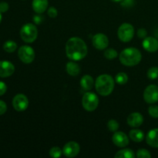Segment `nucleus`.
<instances>
[{
  "mask_svg": "<svg viewBox=\"0 0 158 158\" xmlns=\"http://www.w3.org/2000/svg\"><path fill=\"white\" fill-rule=\"evenodd\" d=\"M88 52L87 46L82 39L72 37L66 44V56L73 61H79L84 58Z\"/></svg>",
  "mask_w": 158,
  "mask_h": 158,
  "instance_id": "nucleus-1",
  "label": "nucleus"
},
{
  "mask_svg": "<svg viewBox=\"0 0 158 158\" xmlns=\"http://www.w3.org/2000/svg\"><path fill=\"white\" fill-rule=\"evenodd\" d=\"M114 85H115V82H114V78L108 74H103V75L99 76L95 82L96 90L100 95L103 97L109 96L113 92L114 89Z\"/></svg>",
  "mask_w": 158,
  "mask_h": 158,
  "instance_id": "nucleus-2",
  "label": "nucleus"
},
{
  "mask_svg": "<svg viewBox=\"0 0 158 158\" xmlns=\"http://www.w3.org/2000/svg\"><path fill=\"white\" fill-rule=\"evenodd\" d=\"M142 55L140 50L136 48L130 47L120 52V61L126 66H134L141 61Z\"/></svg>",
  "mask_w": 158,
  "mask_h": 158,
  "instance_id": "nucleus-3",
  "label": "nucleus"
},
{
  "mask_svg": "<svg viewBox=\"0 0 158 158\" xmlns=\"http://www.w3.org/2000/svg\"><path fill=\"white\" fill-rule=\"evenodd\" d=\"M21 39L27 43H32L35 41L38 36V30L36 26L32 23H26L20 30Z\"/></svg>",
  "mask_w": 158,
  "mask_h": 158,
  "instance_id": "nucleus-4",
  "label": "nucleus"
},
{
  "mask_svg": "<svg viewBox=\"0 0 158 158\" xmlns=\"http://www.w3.org/2000/svg\"><path fill=\"white\" fill-rule=\"evenodd\" d=\"M83 108L89 112L94 111L99 105V99L94 93L87 92L83 95L82 100Z\"/></svg>",
  "mask_w": 158,
  "mask_h": 158,
  "instance_id": "nucleus-5",
  "label": "nucleus"
},
{
  "mask_svg": "<svg viewBox=\"0 0 158 158\" xmlns=\"http://www.w3.org/2000/svg\"><path fill=\"white\" fill-rule=\"evenodd\" d=\"M117 35L120 41L128 43L133 39L134 35V28L130 23H123L119 27Z\"/></svg>",
  "mask_w": 158,
  "mask_h": 158,
  "instance_id": "nucleus-6",
  "label": "nucleus"
},
{
  "mask_svg": "<svg viewBox=\"0 0 158 158\" xmlns=\"http://www.w3.org/2000/svg\"><path fill=\"white\" fill-rule=\"evenodd\" d=\"M18 56L23 63L29 64L35 60V51L29 46H23L19 49Z\"/></svg>",
  "mask_w": 158,
  "mask_h": 158,
  "instance_id": "nucleus-7",
  "label": "nucleus"
},
{
  "mask_svg": "<svg viewBox=\"0 0 158 158\" xmlns=\"http://www.w3.org/2000/svg\"><path fill=\"white\" fill-rule=\"evenodd\" d=\"M143 99L145 102L150 104L158 101V86L156 85H150L143 92Z\"/></svg>",
  "mask_w": 158,
  "mask_h": 158,
  "instance_id": "nucleus-8",
  "label": "nucleus"
},
{
  "mask_svg": "<svg viewBox=\"0 0 158 158\" xmlns=\"http://www.w3.org/2000/svg\"><path fill=\"white\" fill-rule=\"evenodd\" d=\"M12 106L16 111L19 112L24 111L29 106V100L24 94H17L12 100Z\"/></svg>",
  "mask_w": 158,
  "mask_h": 158,
  "instance_id": "nucleus-9",
  "label": "nucleus"
},
{
  "mask_svg": "<svg viewBox=\"0 0 158 158\" xmlns=\"http://www.w3.org/2000/svg\"><path fill=\"white\" fill-rule=\"evenodd\" d=\"M80 151V147L78 143L75 141H69L64 145L63 153L67 157H75Z\"/></svg>",
  "mask_w": 158,
  "mask_h": 158,
  "instance_id": "nucleus-10",
  "label": "nucleus"
},
{
  "mask_svg": "<svg viewBox=\"0 0 158 158\" xmlns=\"http://www.w3.org/2000/svg\"><path fill=\"white\" fill-rule=\"evenodd\" d=\"M92 43L94 47L99 50H103L108 47L109 40L108 37L103 33H97L94 35L92 39Z\"/></svg>",
  "mask_w": 158,
  "mask_h": 158,
  "instance_id": "nucleus-11",
  "label": "nucleus"
},
{
  "mask_svg": "<svg viewBox=\"0 0 158 158\" xmlns=\"http://www.w3.org/2000/svg\"><path fill=\"white\" fill-rule=\"evenodd\" d=\"M15 72V66L11 62L0 61V77L6 78L12 76Z\"/></svg>",
  "mask_w": 158,
  "mask_h": 158,
  "instance_id": "nucleus-12",
  "label": "nucleus"
},
{
  "mask_svg": "<svg viewBox=\"0 0 158 158\" xmlns=\"http://www.w3.org/2000/svg\"><path fill=\"white\" fill-rule=\"evenodd\" d=\"M112 140L114 144L118 148H125L129 144V137L123 132L116 131L115 134L113 135Z\"/></svg>",
  "mask_w": 158,
  "mask_h": 158,
  "instance_id": "nucleus-13",
  "label": "nucleus"
},
{
  "mask_svg": "<svg viewBox=\"0 0 158 158\" xmlns=\"http://www.w3.org/2000/svg\"><path fill=\"white\" fill-rule=\"evenodd\" d=\"M143 49L150 52H154L158 50V40L152 36L146 37L142 43Z\"/></svg>",
  "mask_w": 158,
  "mask_h": 158,
  "instance_id": "nucleus-14",
  "label": "nucleus"
},
{
  "mask_svg": "<svg viewBox=\"0 0 158 158\" xmlns=\"http://www.w3.org/2000/svg\"><path fill=\"white\" fill-rule=\"evenodd\" d=\"M143 123V117L140 113H132L127 117V124L131 127H139Z\"/></svg>",
  "mask_w": 158,
  "mask_h": 158,
  "instance_id": "nucleus-15",
  "label": "nucleus"
},
{
  "mask_svg": "<svg viewBox=\"0 0 158 158\" xmlns=\"http://www.w3.org/2000/svg\"><path fill=\"white\" fill-rule=\"evenodd\" d=\"M146 141L147 143L152 148H158V128L151 130L148 132Z\"/></svg>",
  "mask_w": 158,
  "mask_h": 158,
  "instance_id": "nucleus-16",
  "label": "nucleus"
},
{
  "mask_svg": "<svg viewBox=\"0 0 158 158\" xmlns=\"http://www.w3.org/2000/svg\"><path fill=\"white\" fill-rule=\"evenodd\" d=\"M49 2L48 0H33L32 9L34 12L38 14H42L47 9Z\"/></svg>",
  "mask_w": 158,
  "mask_h": 158,
  "instance_id": "nucleus-17",
  "label": "nucleus"
},
{
  "mask_svg": "<svg viewBox=\"0 0 158 158\" xmlns=\"http://www.w3.org/2000/svg\"><path fill=\"white\" fill-rule=\"evenodd\" d=\"M94 84V79L89 75L83 76L80 80V86L84 90H90Z\"/></svg>",
  "mask_w": 158,
  "mask_h": 158,
  "instance_id": "nucleus-18",
  "label": "nucleus"
},
{
  "mask_svg": "<svg viewBox=\"0 0 158 158\" xmlns=\"http://www.w3.org/2000/svg\"><path fill=\"white\" fill-rule=\"evenodd\" d=\"M129 137L133 141L140 143V142L143 141L144 139V133L139 129L131 130L129 133Z\"/></svg>",
  "mask_w": 158,
  "mask_h": 158,
  "instance_id": "nucleus-19",
  "label": "nucleus"
},
{
  "mask_svg": "<svg viewBox=\"0 0 158 158\" xmlns=\"http://www.w3.org/2000/svg\"><path fill=\"white\" fill-rule=\"evenodd\" d=\"M66 69L67 73L69 75L73 76V77H76L80 72V66H78V64L74 63V62H69V63H66Z\"/></svg>",
  "mask_w": 158,
  "mask_h": 158,
  "instance_id": "nucleus-20",
  "label": "nucleus"
},
{
  "mask_svg": "<svg viewBox=\"0 0 158 158\" xmlns=\"http://www.w3.org/2000/svg\"><path fill=\"white\" fill-rule=\"evenodd\" d=\"M114 157L116 158H134L135 157V154L132 150L126 148L118 151Z\"/></svg>",
  "mask_w": 158,
  "mask_h": 158,
  "instance_id": "nucleus-21",
  "label": "nucleus"
},
{
  "mask_svg": "<svg viewBox=\"0 0 158 158\" xmlns=\"http://www.w3.org/2000/svg\"><path fill=\"white\" fill-rule=\"evenodd\" d=\"M3 49L6 52L11 53V52H15V49H17V44L12 40H8L3 45Z\"/></svg>",
  "mask_w": 158,
  "mask_h": 158,
  "instance_id": "nucleus-22",
  "label": "nucleus"
},
{
  "mask_svg": "<svg viewBox=\"0 0 158 158\" xmlns=\"http://www.w3.org/2000/svg\"><path fill=\"white\" fill-rule=\"evenodd\" d=\"M115 81L117 82L119 85L126 84L128 81L127 74L123 72L118 73L115 77Z\"/></svg>",
  "mask_w": 158,
  "mask_h": 158,
  "instance_id": "nucleus-23",
  "label": "nucleus"
},
{
  "mask_svg": "<svg viewBox=\"0 0 158 158\" xmlns=\"http://www.w3.org/2000/svg\"><path fill=\"white\" fill-rule=\"evenodd\" d=\"M104 56L105 58L107 59V60H112L114 59H115L117 56V51L115 50L114 49H107L104 52Z\"/></svg>",
  "mask_w": 158,
  "mask_h": 158,
  "instance_id": "nucleus-24",
  "label": "nucleus"
},
{
  "mask_svg": "<svg viewBox=\"0 0 158 158\" xmlns=\"http://www.w3.org/2000/svg\"><path fill=\"white\" fill-rule=\"evenodd\" d=\"M62 154H63V151L59 147H54V148H51L50 151H49V155H50V157L53 158L61 157Z\"/></svg>",
  "mask_w": 158,
  "mask_h": 158,
  "instance_id": "nucleus-25",
  "label": "nucleus"
},
{
  "mask_svg": "<svg viewBox=\"0 0 158 158\" xmlns=\"http://www.w3.org/2000/svg\"><path fill=\"white\" fill-rule=\"evenodd\" d=\"M148 77L150 80H156L158 78V67H151L148 71Z\"/></svg>",
  "mask_w": 158,
  "mask_h": 158,
  "instance_id": "nucleus-26",
  "label": "nucleus"
},
{
  "mask_svg": "<svg viewBox=\"0 0 158 158\" xmlns=\"http://www.w3.org/2000/svg\"><path fill=\"white\" fill-rule=\"evenodd\" d=\"M119 123L115 120H110L107 123V127L109 131L112 132H116L119 129Z\"/></svg>",
  "mask_w": 158,
  "mask_h": 158,
  "instance_id": "nucleus-27",
  "label": "nucleus"
},
{
  "mask_svg": "<svg viewBox=\"0 0 158 158\" xmlns=\"http://www.w3.org/2000/svg\"><path fill=\"white\" fill-rule=\"evenodd\" d=\"M137 157L138 158H151V154L148 150L140 149L137 152Z\"/></svg>",
  "mask_w": 158,
  "mask_h": 158,
  "instance_id": "nucleus-28",
  "label": "nucleus"
},
{
  "mask_svg": "<svg viewBox=\"0 0 158 158\" xmlns=\"http://www.w3.org/2000/svg\"><path fill=\"white\" fill-rule=\"evenodd\" d=\"M148 113L150 116L154 118H158V106H151L148 108Z\"/></svg>",
  "mask_w": 158,
  "mask_h": 158,
  "instance_id": "nucleus-29",
  "label": "nucleus"
},
{
  "mask_svg": "<svg viewBox=\"0 0 158 158\" xmlns=\"http://www.w3.org/2000/svg\"><path fill=\"white\" fill-rule=\"evenodd\" d=\"M48 15L51 18H56L58 15V12H57V9L55 7H50L48 9Z\"/></svg>",
  "mask_w": 158,
  "mask_h": 158,
  "instance_id": "nucleus-30",
  "label": "nucleus"
},
{
  "mask_svg": "<svg viewBox=\"0 0 158 158\" xmlns=\"http://www.w3.org/2000/svg\"><path fill=\"white\" fill-rule=\"evenodd\" d=\"M9 4H8L7 2H0V12H1L2 13L7 12V11L9 10Z\"/></svg>",
  "mask_w": 158,
  "mask_h": 158,
  "instance_id": "nucleus-31",
  "label": "nucleus"
},
{
  "mask_svg": "<svg viewBox=\"0 0 158 158\" xmlns=\"http://www.w3.org/2000/svg\"><path fill=\"white\" fill-rule=\"evenodd\" d=\"M147 35H148V32L145 29L143 28H141V29H139L138 31H137V35H138L139 38L143 39L146 38Z\"/></svg>",
  "mask_w": 158,
  "mask_h": 158,
  "instance_id": "nucleus-32",
  "label": "nucleus"
},
{
  "mask_svg": "<svg viewBox=\"0 0 158 158\" xmlns=\"http://www.w3.org/2000/svg\"><path fill=\"white\" fill-rule=\"evenodd\" d=\"M7 110V105L2 100H0V116L4 114Z\"/></svg>",
  "mask_w": 158,
  "mask_h": 158,
  "instance_id": "nucleus-33",
  "label": "nucleus"
},
{
  "mask_svg": "<svg viewBox=\"0 0 158 158\" xmlns=\"http://www.w3.org/2000/svg\"><path fill=\"white\" fill-rule=\"evenodd\" d=\"M43 20H44V18H43L42 15H34L33 17V22L35 23L36 25H40L43 22Z\"/></svg>",
  "mask_w": 158,
  "mask_h": 158,
  "instance_id": "nucleus-34",
  "label": "nucleus"
},
{
  "mask_svg": "<svg viewBox=\"0 0 158 158\" xmlns=\"http://www.w3.org/2000/svg\"><path fill=\"white\" fill-rule=\"evenodd\" d=\"M7 90V86L6 83L2 81H0V96H2L6 94Z\"/></svg>",
  "mask_w": 158,
  "mask_h": 158,
  "instance_id": "nucleus-35",
  "label": "nucleus"
},
{
  "mask_svg": "<svg viewBox=\"0 0 158 158\" xmlns=\"http://www.w3.org/2000/svg\"><path fill=\"white\" fill-rule=\"evenodd\" d=\"M133 3H134V0H123L121 3V6L129 7V6H132Z\"/></svg>",
  "mask_w": 158,
  "mask_h": 158,
  "instance_id": "nucleus-36",
  "label": "nucleus"
},
{
  "mask_svg": "<svg viewBox=\"0 0 158 158\" xmlns=\"http://www.w3.org/2000/svg\"><path fill=\"white\" fill-rule=\"evenodd\" d=\"M113 2H122L123 0H112Z\"/></svg>",
  "mask_w": 158,
  "mask_h": 158,
  "instance_id": "nucleus-37",
  "label": "nucleus"
},
{
  "mask_svg": "<svg viewBox=\"0 0 158 158\" xmlns=\"http://www.w3.org/2000/svg\"><path fill=\"white\" fill-rule=\"evenodd\" d=\"M2 12H0V23L2 22Z\"/></svg>",
  "mask_w": 158,
  "mask_h": 158,
  "instance_id": "nucleus-38",
  "label": "nucleus"
}]
</instances>
